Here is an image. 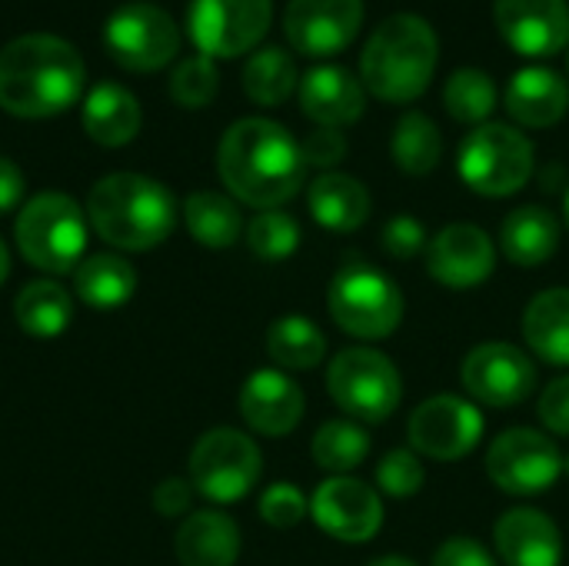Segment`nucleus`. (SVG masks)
<instances>
[{
    "mask_svg": "<svg viewBox=\"0 0 569 566\" xmlns=\"http://www.w3.org/2000/svg\"><path fill=\"white\" fill-rule=\"evenodd\" d=\"M217 170L223 187L257 210H280L303 187V153L287 127L267 117L237 120L220 147Z\"/></svg>",
    "mask_w": 569,
    "mask_h": 566,
    "instance_id": "1",
    "label": "nucleus"
},
{
    "mask_svg": "<svg viewBox=\"0 0 569 566\" xmlns=\"http://www.w3.org/2000/svg\"><path fill=\"white\" fill-rule=\"evenodd\" d=\"M83 90V57L53 33H23L0 50V107L23 120L57 117Z\"/></svg>",
    "mask_w": 569,
    "mask_h": 566,
    "instance_id": "2",
    "label": "nucleus"
},
{
    "mask_svg": "<svg viewBox=\"0 0 569 566\" xmlns=\"http://www.w3.org/2000/svg\"><path fill=\"white\" fill-rule=\"evenodd\" d=\"M87 220L93 234L117 250H153L177 227L173 193L143 173H110L93 183L87 197Z\"/></svg>",
    "mask_w": 569,
    "mask_h": 566,
    "instance_id": "3",
    "label": "nucleus"
},
{
    "mask_svg": "<svg viewBox=\"0 0 569 566\" xmlns=\"http://www.w3.org/2000/svg\"><path fill=\"white\" fill-rule=\"evenodd\" d=\"M437 60V30L420 13H393L367 40L360 57V80L367 93L387 103H410L430 87Z\"/></svg>",
    "mask_w": 569,
    "mask_h": 566,
    "instance_id": "4",
    "label": "nucleus"
},
{
    "mask_svg": "<svg viewBox=\"0 0 569 566\" xmlns=\"http://www.w3.org/2000/svg\"><path fill=\"white\" fill-rule=\"evenodd\" d=\"M87 214L60 190L37 193L23 203L13 224V240L23 260L47 274H73L87 250Z\"/></svg>",
    "mask_w": 569,
    "mask_h": 566,
    "instance_id": "5",
    "label": "nucleus"
},
{
    "mask_svg": "<svg viewBox=\"0 0 569 566\" xmlns=\"http://www.w3.org/2000/svg\"><path fill=\"white\" fill-rule=\"evenodd\" d=\"M327 394L347 417L380 424L400 407L403 380L387 354L373 347H347L330 360Z\"/></svg>",
    "mask_w": 569,
    "mask_h": 566,
    "instance_id": "6",
    "label": "nucleus"
},
{
    "mask_svg": "<svg viewBox=\"0 0 569 566\" xmlns=\"http://www.w3.org/2000/svg\"><path fill=\"white\" fill-rule=\"evenodd\" d=\"M533 143L510 123H480L460 143V177L480 197H510L533 177Z\"/></svg>",
    "mask_w": 569,
    "mask_h": 566,
    "instance_id": "7",
    "label": "nucleus"
},
{
    "mask_svg": "<svg viewBox=\"0 0 569 566\" xmlns=\"http://www.w3.org/2000/svg\"><path fill=\"white\" fill-rule=\"evenodd\" d=\"M327 310L333 324L360 340H383L403 320L400 287L373 267H343L327 290Z\"/></svg>",
    "mask_w": 569,
    "mask_h": 566,
    "instance_id": "8",
    "label": "nucleus"
},
{
    "mask_svg": "<svg viewBox=\"0 0 569 566\" xmlns=\"http://www.w3.org/2000/svg\"><path fill=\"white\" fill-rule=\"evenodd\" d=\"M263 474L260 447L233 427L207 430L190 454V484L213 504L243 500Z\"/></svg>",
    "mask_w": 569,
    "mask_h": 566,
    "instance_id": "9",
    "label": "nucleus"
},
{
    "mask_svg": "<svg viewBox=\"0 0 569 566\" xmlns=\"http://www.w3.org/2000/svg\"><path fill=\"white\" fill-rule=\"evenodd\" d=\"M103 47L120 67L150 73L177 57L180 27L167 10L153 3H127L110 13L103 27Z\"/></svg>",
    "mask_w": 569,
    "mask_h": 566,
    "instance_id": "10",
    "label": "nucleus"
},
{
    "mask_svg": "<svg viewBox=\"0 0 569 566\" xmlns=\"http://www.w3.org/2000/svg\"><path fill=\"white\" fill-rule=\"evenodd\" d=\"M487 474L503 494L533 497L560 480L563 454L547 434L533 427H510L490 444Z\"/></svg>",
    "mask_w": 569,
    "mask_h": 566,
    "instance_id": "11",
    "label": "nucleus"
},
{
    "mask_svg": "<svg viewBox=\"0 0 569 566\" xmlns=\"http://www.w3.org/2000/svg\"><path fill=\"white\" fill-rule=\"evenodd\" d=\"M270 0H193L190 3V37L203 57H240L253 50L270 30Z\"/></svg>",
    "mask_w": 569,
    "mask_h": 566,
    "instance_id": "12",
    "label": "nucleus"
},
{
    "mask_svg": "<svg viewBox=\"0 0 569 566\" xmlns=\"http://www.w3.org/2000/svg\"><path fill=\"white\" fill-rule=\"evenodd\" d=\"M407 434L417 454L440 460V464H453L473 454V447L480 444L483 414L457 394H437L417 404V410L410 414Z\"/></svg>",
    "mask_w": 569,
    "mask_h": 566,
    "instance_id": "13",
    "label": "nucleus"
},
{
    "mask_svg": "<svg viewBox=\"0 0 569 566\" xmlns=\"http://www.w3.org/2000/svg\"><path fill=\"white\" fill-rule=\"evenodd\" d=\"M460 380L473 400L507 410L523 404L537 390V367L520 347L490 340V344H477L463 357Z\"/></svg>",
    "mask_w": 569,
    "mask_h": 566,
    "instance_id": "14",
    "label": "nucleus"
},
{
    "mask_svg": "<svg viewBox=\"0 0 569 566\" xmlns=\"http://www.w3.org/2000/svg\"><path fill=\"white\" fill-rule=\"evenodd\" d=\"M310 514L323 534L343 544H367L383 527V504L370 484L353 477H330L317 487Z\"/></svg>",
    "mask_w": 569,
    "mask_h": 566,
    "instance_id": "15",
    "label": "nucleus"
},
{
    "mask_svg": "<svg viewBox=\"0 0 569 566\" xmlns=\"http://www.w3.org/2000/svg\"><path fill=\"white\" fill-rule=\"evenodd\" d=\"M363 27V0H290L283 13L287 40L307 57L347 50Z\"/></svg>",
    "mask_w": 569,
    "mask_h": 566,
    "instance_id": "16",
    "label": "nucleus"
},
{
    "mask_svg": "<svg viewBox=\"0 0 569 566\" xmlns=\"http://www.w3.org/2000/svg\"><path fill=\"white\" fill-rule=\"evenodd\" d=\"M503 40L523 57H553L569 43L567 0H493Z\"/></svg>",
    "mask_w": 569,
    "mask_h": 566,
    "instance_id": "17",
    "label": "nucleus"
},
{
    "mask_svg": "<svg viewBox=\"0 0 569 566\" xmlns=\"http://www.w3.org/2000/svg\"><path fill=\"white\" fill-rule=\"evenodd\" d=\"M493 264H497L493 240L477 224H450L427 244L430 277L453 290L483 284L493 274Z\"/></svg>",
    "mask_w": 569,
    "mask_h": 566,
    "instance_id": "18",
    "label": "nucleus"
},
{
    "mask_svg": "<svg viewBox=\"0 0 569 566\" xmlns=\"http://www.w3.org/2000/svg\"><path fill=\"white\" fill-rule=\"evenodd\" d=\"M307 397L283 370H253L240 387V414L250 430L263 437H287L303 420Z\"/></svg>",
    "mask_w": 569,
    "mask_h": 566,
    "instance_id": "19",
    "label": "nucleus"
},
{
    "mask_svg": "<svg viewBox=\"0 0 569 566\" xmlns=\"http://www.w3.org/2000/svg\"><path fill=\"white\" fill-rule=\"evenodd\" d=\"M300 107L317 127H350L367 110V87L347 67H313L300 80Z\"/></svg>",
    "mask_w": 569,
    "mask_h": 566,
    "instance_id": "20",
    "label": "nucleus"
},
{
    "mask_svg": "<svg viewBox=\"0 0 569 566\" xmlns=\"http://www.w3.org/2000/svg\"><path fill=\"white\" fill-rule=\"evenodd\" d=\"M497 554L507 566H560L563 540L557 524L537 507L507 510L493 530Z\"/></svg>",
    "mask_w": 569,
    "mask_h": 566,
    "instance_id": "21",
    "label": "nucleus"
},
{
    "mask_svg": "<svg viewBox=\"0 0 569 566\" xmlns=\"http://www.w3.org/2000/svg\"><path fill=\"white\" fill-rule=\"evenodd\" d=\"M507 110L523 127H553L567 117L569 83L547 67H523L507 83Z\"/></svg>",
    "mask_w": 569,
    "mask_h": 566,
    "instance_id": "22",
    "label": "nucleus"
},
{
    "mask_svg": "<svg viewBox=\"0 0 569 566\" xmlns=\"http://www.w3.org/2000/svg\"><path fill=\"white\" fill-rule=\"evenodd\" d=\"M180 566H233L240 557V527L223 510H193L173 540Z\"/></svg>",
    "mask_w": 569,
    "mask_h": 566,
    "instance_id": "23",
    "label": "nucleus"
},
{
    "mask_svg": "<svg viewBox=\"0 0 569 566\" xmlns=\"http://www.w3.org/2000/svg\"><path fill=\"white\" fill-rule=\"evenodd\" d=\"M83 130L100 147H123L140 133L143 110L137 97L120 83H97L83 100Z\"/></svg>",
    "mask_w": 569,
    "mask_h": 566,
    "instance_id": "24",
    "label": "nucleus"
},
{
    "mask_svg": "<svg viewBox=\"0 0 569 566\" xmlns=\"http://www.w3.org/2000/svg\"><path fill=\"white\" fill-rule=\"evenodd\" d=\"M310 214L320 227L333 230V234H350L357 227L367 224L370 217V193L367 187L350 177V173H323L310 183L307 193Z\"/></svg>",
    "mask_w": 569,
    "mask_h": 566,
    "instance_id": "25",
    "label": "nucleus"
},
{
    "mask_svg": "<svg viewBox=\"0 0 569 566\" xmlns=\"http://www.w3.org/2000/svg\"><path fill=\"white\" fill-rule=\"evenodd\" d=\"M500 247L517 267H540L560 247V224L547 207H517L500 227Z\"/></svg>",
    "mask_w": 569,
    "mask_h": 566,
    "instance_id": "26",
    "label": "nucleus"
},
{
    "mask_svg": "<svg viewBox=\"0 0 569 566\" xmlns=\"http://www.w3.org/2000/svg\"><path fill=\"white\" fill-rule=\"evenodd\" d=\"M523 337L537 357L553 367H569V290L550 287L537 294L523 314Z\"/></svg>",
    "mask_w": 569,
    "mask_h": 566,
    "instance_id": "27",
    "label": "nucleus"
},
{
    "mask_svg": "<svg viewBox=\"0 0 569 566\" xmlns=\"http://www.w3.org/2000/svg\"><path fill=\"white\" fill-rule=\"evenodd\" d=\"M73 284H77V297L87 307L113 310L133 297L137 274H133L130 260H123L117 254H93L73 270Z\"/></svg>",
    "mask_w": 569,
    "mask_h": 566,
    "instance_id": "28",
    "label": "nucleus"
},
{
    "mask_svg": "<svg viewBox=\"0 0 569 566\" xmlns=\"http://www.w3.org/2000/svg\"><path fill=\"white\" fill-rule=\"evenodd\" d=\"M183 224L190 237L210 250H227L243 234L240 207L230 197L213 193V190H197L183 200Z\"/></svg>",
    "mask_w": 569,
    "mask_h": 566,
    "instance_id": "29",
    "label": "nucleus"
},
{
    "mask_svg": "<svg viewBox=\"0 0 569 566\" xmlns=\"http://www.w3.org/2000/svg\"><path fill=\"white\" fill-rule=\"evenodd\" d=\"M13 317L20 330L30 337H60L73 320V300L60 284L33 280L17 294Z\"/></svg>",
    "mask_w": 569,
    "mask_h": 566,
    "instance_id": "30",
    "label": "nucleus"
},
{
    "mask_svg": "<svg viewBox=\"0 0 569 566\" xmlns=\"http://www.w3.org/2000/svg\"><path fill=\"white\" fill-rule=\"evenodd\" d=\"M267 354L283 370H313L327 357V337L310 317L290 314L270 324Z\"/></svg>",
    "mask_w": 569,
    "mask_h": 566,
    "instance_id": "31",
    "label": "nucleus"
},
{
    "mask_svg": "<svg viewBox=\"0 0 569 566\" xmlns=\"http://www.w3.org/2000/svg\"><path fill=\"white\" fill-rule=\"evenodd\" d=\"M390 150H393V160H397V167L403 173L427 177L443 157V137H440L437 123L427 113L410 110V113L400 117Z\"/></svg>",
    "mask_w": 569,
    "mask_h": 566,
    "instance_id": "32",
    "label": "nucleus"
},
{
    "mask_svg": "<svg viewBox=\"0 0 569 566\" xmlns=\"http://www.w3.org/2000/svg\"><path fill=\"white\" fill-rule=\"evenodd\" d=\"M297 63L280 47L257 50L243 67V90L260 107H277L297 90Z\"/></svg>",
    "mask_w": 569,
    "mask_h": 566,
    "instance_id": "33",
    "label": "nucleus"
},
{
    "mask_svg": "<svg viewBox=\"0 0 569 566\" xmlns=\"http://www.w3.org/2000/svg\"><path fill=\"white\" fill-rule=\"evenodd\" d=\"M313 460L317 467L330 470V474H350L353 467H360L370 454V434L357 424V420H330L317 430L313 444Z\"/></svg>",
    "mask_w": 569,
    "mask_h": 566,
    "instance_id": "34",
    "label": "nucleus"
},
{
    "mask_svg": "<svg viewBox=\"0 0 569 566\" xmlns=\"http://www.w3.org/2000/svg\"><path fill=\"white\" fill-rule=\"evenodd\" d=\"M447 113L460 123H487L497 107V83L480 67H460L443 87Z\"/></svg>",
    "mask_w": 569,
    "mask_h": 566,
    "instance_id": "35",
    "label": "nucleus"
},
{
    "mask_svg": "<svg viewBox=\"0 0 569 566\" xmlns=\"http://www.w3.org/2000/svg\"><path fill=\"white\" fill-rule=\"evenodd\" d=\"M247 244L263 260H283L300 244V227L283 210H260L247 227Z\"/></svg>",
    "mask_w": 569,
    "mask_h": 566,
    "instance_id": "36",
    "label": "nucleus"
},
{
    "mask_svg": "<svg viewBox=\"0 0 569 566\" xmlns=\"http://www.w3.org/2000/svg\"><path fill=\"white\" fill-rule=\"evenodd\" d=\"M217 87H220V73H217L213 60L203 57V53L180 60L177 70L170 73V97L180 107H190V110L207 107L217 97Z\"/></svg>",
    "mask_w": 569,
    "mask_h": 566,
    "instance_id": "37",
    "label": "nucleus"
},
{
    "mask_svg": "<svg viewBox=\"0 0 569 566\" xmlns=\"http://www.w3.org/2000/svg\"><path fill=\"white\" fill-rule=\"evenodd\" d=\"M427 474H423V464L417 457V450H390L383 454V460L377 464V487L387 494V497H397V500H407L413 494H420Z\"/></svg>",
    "mask_w": 569,
    "mask_h": 566,
    "instance_id": "38",
    "label": "nucleus"
},
{
    "mask_svg": "<svg viewBox=\"0 0 569 566\" xmlns=\"http://www.w3.org/2000/svg\"><path fill=\"white\" fill-rule=\"evenodd\" d=\"M307 514H310V504L293 484H273L260 497V517L277 530H293L297 524H303Z\"/></svg>",
    "mask_w": 569,
    "mask_h": 566,
    "instance_id": "39",
    "label": "nucleus"
},
{
    "mask_svg": "<svg viewBox=\"0 0 569 566\" xmlns=\"http://www.w3.org/2000/svg\"><path fill=\"white\" fill-rule=\"evenodd\" d=\"M380 240H383V250L397 260H410L417 257L420 250H427V230L417 217L410 214H397L387 220V227L380 230Z\"/></svg>",
    "mask_w": 569,
    "mask_h": 566,
    "instance_id": "40",
    "label": "nucleus"
},
{
    "mask_svg": "<svg viewBox=\"0 0 569 566\" xmlns=\"http://www.w3.org/2000/svg\"><path fill=\"white\" fill-rule=\"evenodd\" d=\"M300 153H303V163L330 170L347 157V137L333 127H317L313 133L303 137Z\"/></svg>",
    "mask_w": 569,
    "mask_h": 566,
    "instance_id": "41",
    "label": "nucleus"
},
{
    "mask_svg": "<svg viewBox=\"0 0 569 566\" xmlns=\"http://www.w3.org/2000/svg\"><path fill=\"white\" fill-rule=\"evenodd\" d=\"M540 420L557 437H569V377H557L553 384H547L540 397Z\"/></svg>",
    "mask_w": 569,
    "mask_h": 566,
    "instance_id": "42",
    "label": "nucleus"
},
{
    "mask_svg": "<svg viewBox=\"0 0 569 566\" xmlns=\"http://www.w3.org/2000/svg\"><path fill=\"white\" fill-rule=\"evenodd\" d=\"M433 566H497L490 550L473 537H450L437 554Z\"/></svg>",
    "mask_w": 569,
    "mask_h": 566,
    "instance_id": "43",
    "label": "nucleus"
},
{
    "mask_svg": "<svg viewBox=\"0 0 569 566\" xmlns=\"http://www.w3.org/2000/svg\"><path fill=\"white\" fill-rule=\"evenodd\" d=\"M193 504V484L180 480V477H167L157 490H153V507L163 517H180L187 514Z\"/></svg>",
    "mask_w": 569,
    "mask_h": 566,
    "instance_id": "44",
    "label": "nucleus"
},
{
    "mask_svg": "<svg viewBox=\"0 0 569 566\" xmlns=\"http://www.w3.org/2000/svg\"><path fill=\"white\" fill-rule=\"evenodd\" d=\"M23 173L13 160L0 157V214H10L23 200Z\"/></svg>",
    "mask_w": 569,
    "mask_h": 566,
    "instance_id": "45",
    "label": "nucleus"
},
{
    "mask_svg": "<svg viewBox=\"0 0 569 566\" xmlns=\"http://www.w3.org/2000/svg\"><path fill=\"white\" fill-rule=\"evenodd\" d=\"M367 566H417L413 560H407V557H380V560H373V564Z\"/></svg>",
    "mask_w": 569,
    "mask_h": 566,
    "instance_id": "46",
    "label": "nucleus"
},
{
    "mask_svg": "<svg viewBox=\"0 0 569 566\" xmlns=\"http://www.w3.org/2000/svg\"><path fill=\"white\" fill-rule=\"evenodd\" d=\"M7 274H10V254H7V247L0 240V284L7 280Z\"/></svg>",
    "mask_w": 569,
    "mask_h": 566,
    "instance_id": "47",
    "label": "nucleus"
},
{
    "mask_svg": "<svg viewBox=\"0 0 569 566\" xmlns=\"http://www.w3.org/2000/svg\"><path fill=\"white\" fill-rule=\"evenodd\" d=\"M563 207H567V220H569V190H567V203H563Z\"/></svg>",
    "mask_w": 569,
    "mask_h": 566,
    "instance_id": "48",
    "label": "nucleus"
},
{
    "mask_svg": "<svg viewBox=\"0 0 569 566\" xmlns=\"http://www.w3.org/2000/svg\"><path fill=\"white\" fill-rule=\"evenodd\" d=\"M563 470H567V474H569V460H567V464H563Z\"/></svg>",
    "mask_w": 569,
    "mask_h": 566,
    "instance_id": "49",
    "label": "nucleus"
}]
</instances>
